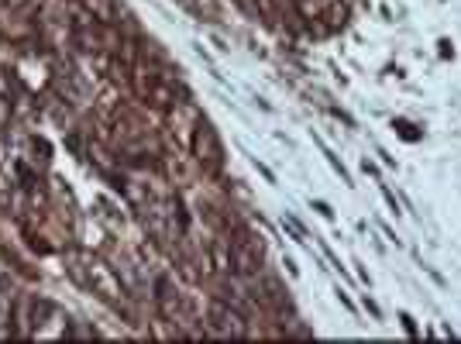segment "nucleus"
<instances>
[{"instance_id": "obj_1", "label": "nucleus", "mask_w": 461, "mask_h": 344, "mask_svg": "<svg viewBox=\"0 0 461 344\" xmlns=\"http://www.w3.org/2000/svg\"><path fill=\"white\" fill-rule=\"evenodd\" d=\"M396 128H399V134H403L406 141H416V138H420V134H416V128H413V124H406V121H396Z\"/></svg>"}, {"instance_id": "obj_2", "label": "nucleus", "mask_w": 461, "mask_h": 344, "mask_svg": "<svg viewBox=\"0 0 461 344\" xmlns=\"http://www.w3.org/2000/svg\"><path fill=\"white\" fill-rule=\"evenodd\" d=\"M399 324H403V330H406L410 337H416V324H413V317H410V313H399Z\"/></svg>"}, {"instance_id": "obj_3", "label": "nucleus", "mask_w": 461, "mask_h": 344, "mask_svg": "<svg viewBox=\"0 0 461 344\" xmlns=\"http://www.w3.org/2000/svg\"><path fill=\"white\" fill-rule=\"evenodd\" d=\"M441 55H444V59H451V55H454V49H451V42H441Z\"/></svg>"}]
</instances>
